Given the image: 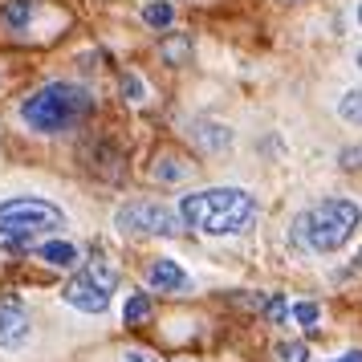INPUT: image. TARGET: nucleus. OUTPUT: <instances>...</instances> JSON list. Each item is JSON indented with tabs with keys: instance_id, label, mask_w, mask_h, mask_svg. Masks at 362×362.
<instances>
[{
	"instance_id": "obj_9",
	"label": "nucleus",
	"mask_w": 362,
	"mask_h": 362,
	"mask_svg": "<svg viewBox=\"0 0 362 362\" xmlns=\"http://www.w3.org/2000/svg\"><path fill=\"white\" fill-rule=\"evenodd\" d=\"M37 8H41V0H8V4L0 8V29H4V33H25Z\"/></svg>"
},
{
	"instance_id": "obj_18",
	"label": "nucleus",
	"mask_w": 362,
	"mask_h": 362,
	"mask_svg": "<svg viewBox=\"0 0 362 362\" xmlns=\"http://www.w3.org/2000/svg\"><path fill=\"white\" fill-rule=\"evenodd\" d=\"M122 98L134 102V106H139V102H147V82H143V78H134V74H122Z\"/></svg>"
},
{
	"instance_id": "obj_11",
	"label": "nucleus",
	"mask_w": 362,
	"mask_h": 362,
	"mask_svg": "<svg viewBox=\"0 0 362 362\" xmlns=\"http://www.w3.org/2000/svg\"><path fill=\"white\" fill-rule=\"evenodd\" d=\"M37 257L53 269H74L78 264V248L69 245V240H45V245H37Z\"/></svg>"
},
{
	"instance_id": "obj_3",
	"label": "nucleus",
	"mask_w": 362,
	"mask_h": 362,
	"mask_svg": "<svg viewBox=\"0 0 362 362\" xmlns=\"http://www.w3.org/2000/svg\"><path fill=\"white\" fill-rule=\"evenodd\" d=\"M90 110H94V98L82 86H69V82H49L21 102V118L37 134H62L69 127H78Z\"/></svg>"
},
{
	"instance_id": "obj_2",
	"label": "nucleus",
	"mask_w": 362,
	"mask_h": 362,
	"mask_svg": "<svg viewBox=\"0 0 362 362\" xmlns=\"http://www.w3.org/2000/svg\"><path fill=\"white\" fill-rule=\"evenodd\" d=\"M362 224V208L354 199H322L313 204L310 212L297 216L293 224V245L310 248V252H338V248L358 232Z\"/></svg>"
},
{
	"instance_id": "obj_15",
	"label": "nucleus",
	"mask_w": 362,
	"mask_h": 362,
	"mask_svg": "<svg viewBox=\"0 0 362 362\" xmlns=\"http://www.w3.org/2000/svg\"><path fill=\"white\" fill-rule=\"evenodd\" d=\"M273 362H310V346L305 342H277L273 346Z\"/></svg>"
},
{
	"instance_id": "obj_14",
	"label": "nucleus",
	"mask_w": 362,
	"mask_h": 362,
	"mask_svg": "<svg viewBox=\"0 0 362 362\" xmlns=\"http://www.w3.org/2000/svg\"><path fill=\"white\" fill-rule=\"evenodd\" d=\"M151 317V301L143 293H134V297H127V305H122V322L127 326H143Z\"/></svg>"
},
{
	"instance_id": "obj_10",
	"label": "nucleus",
	"mask_w": 362,
	"mask_h": 362,
	"mask_svg": "<svg viewBox=\"0 0 362 362\" xmlns=\"http://www.w3.org/2000/svg\"><path fill=\"white\" fill-rule=\"evenodd\" d=\"M192 139H196V147L208 151V155H220V151L232 147V131L220 127V122H196V127H192Z\"/></svg>"
},
{
	"instance_id": "obj_17",
	"label": "nucleus",
	"mask_w": 362,
	"mask_h": 362,
	"mask_svg": "<svg viewBox=\"0 0 362 362\" xmlns=\"http://www.w3.org/2000/svg\"><path fill=\"white\" fill-rule=\"evenodd\" d=\"M338 115L346 118V122H354V127H362V90H350L342 102H338Z\"/></svg>"
},
{
	"instance_id": "obj_21",
	"label": "nucleus",
	"mask_w": 362,
	"mask_h": 362,
	"mask_svg": "<svg viewBox=\"0 0 362 362\" xmlns=\"http://www.w3.org/2000/svg\"><path fill=\"white\" fill-rule=\"evenodd\" d=\"M122 362H159L155 354H147V350H127L122 354Z\"/></svg>"
},
{
	"instance_id": "obj_7",
	"label": "nucleus",
	"mask_w": 362,
	"mask_h": 362,
	"mask_svg": "<svg viewBox=\"0 0 362 362\" xmlns=\"http://www.w3.org/2000/svg\"><path fill=\"white\" fill-rule=\"evenodd\" d=\"M29 338V310L21 305V297H0V346L17 350Z\"/></svg>"
},
{
	"instance_id": "obj_20",
	"label": "nucleus",
	"mask_w": 362,
	"mask_h": 362,
	"mask_svg": "<svg viewBox=\"0 0 362 362\" xmlns=\"http://www.w3.org/2000/svg\"><path fill=\"white\" fill-rule=\"evenodd\" d=\"M264 313H269V322H285V317H289V305H285V297H273V301L264 305Z\"/></svg>"
},
{
	"instance_id": "obj_8",
	"label": "nucleus",
	"mask_w": 362,
	"mask_h": 362,
	"mask_svg": "<svg viewBox=\"0 0 362 362\" xmlns=\"http://www.w3.org/2000/svg\"><path fill=\"white\" fill-rule=\"evenodd\" d=\"M147 285H151V289H159V293H187V289H192V277H187L171 257H163V261L151 264Z\"/></svg>"
},
{
	"instance_id": "obj_22",
	"label": "nucleus",
	"mask_w": 362,
	"mask_h": 362,
	"mask_svg": "<svg viewBox=\"0 0 362 362\" xmlns=\"http://www.w3.org/2000/svg\"><path fill=\"white\" fill-rule=\"evenodd\" d=\"M334 362H362V350H350V354H342V358H334Z\"/></svg>"
},
{
	"instance_id": "obj_24",
	"label": "nucleus",
	"mask_w": 362,
	"mask_h": 362,
	"mask_svg": "<svg viewBox=\"0 0 362 362\" xmlns=\"http://www.w3.org/2000/svg\"><path fill=\"white\" fill-rule=\"evenodd\" d=\"M358 69H362V49H358Z\"/></svg>"
},
{
	"instance_id": "obj_1",
	"label": "nucleus",
	"mask_w": 362,
	"mask_h": 362,
	"mask_svg": "<svg viewBox=\"0 0 362 362\" xmlns=\"http://www.w3.org/2000/svg\"><path fill=\"white\" fill-rule=\"evenodd\" d=\"M252 220H257V199L245 187H208L180 199V224L204 236H236L252 228Z\"/></svg>"
},
{
	"instance_id": "obj_4",
	"label": "nucleus",
	"mask_w": 362,
	"mask_h": 362,
	"mask_svg": "<svg viewBox=\"0 0 362 362\" xmlns=\"http://www.w3.org/2000/svg\"><path fill=\"white\" fill-rule=\"evenodd\" d=\"M66 228V212L37 196H17L0 204V236L4 240H37Z\"/></svg>"
},
{
	"instance_id": "obj_5",
	"label": "nucleus",
	"mask_w": 362,
	"mask_h": 362,
	"mask_svg": "<svg viewBox=\"0 0 362 362\" xmlns=\"http://www.w3.org/2000/svg\"><path fill=\"white\" fill-rule=\"evenodd\" d=\"M115 289H118L115 264L102 261V257H94V261H86L82 269H78V277L62 289V297H66L74 310H82V313H102L106 305H110Z\"/></svg>"
},
{
	"instance_id": "obj_6",
	"label": "nucleus",
	"mask_w": 362,
	"mask_h": 362,
	"mask_svg": "<svg viewBox=\"0 0 362 362\" xmlns=\"http://www.w3.org/2000/svg\"><path fill=\"white\" fill-rule=\"evenodd\" d=\"M115 224L122 236H175L180 232V216L155 204V199H134V204H122L115 216Z\"/></svg>"
},
{
	"instance_id": "obj_16",
	"label": "nucleus",
	"mask_w": 362,
	"mask_h": 362,
	"mask_svg": "<svg viewBox=\"0 0 362 362\" xmlns=\"http://www.w3.org/2000/svg\"><path fill=\"white\" fill-rule=\"evenodd\" d=\"M289 317H293L301 329H317V317H322V310H317V301H297L293 310H289Z\"/></svg>"
},
{
	"instance_id": "obj_23",
	"label": "nucleus",
	"mask_w": 362,
	"mask_h": 362,
	"mask_svg": "<svg viewBox=\"0 0 362 362\" xmlns=\"http://www.w3.org/2000/svg\"><path fill=\"white\" fill-rule=\"evenodd\" d=\"M358 25H362V4H358Z\"/></svg>"
},
{
	"instance_id": "obj_12",
	"label": "nucleus",
	"mask_w": 362,
	"mask_h": 362,
	"mask_svg": "<svg viewBox=\"0 0 362 362\" xmlns=\"http://www.w3.org/2000/svg\"><path fill=\"white\" fill-rule=\"evenodd\" d=\"M143 21H147L151 29H171V25H175V8H171L167 0H155V4L143 8Z\"/></svg>"
},
{
	"instance_id": "obj_13",
	"label": "nucleus",
	"mask_w": 362,
	"mask_h": 362,
	"mask_svg": "<svg viewBox=\"0 0 362 362\" xmlns=\"http://www.w3.org/2000/svg\"><path fill=\"white\" fill-rule=\"evenodd\" d=\"M155 180H159V183L192 180V163H171V155H163V163H155Z\"/></svg>"
},
{
	"instance_id": "obj_19",
	"label": "nucleus",
	"mask_w": 362,
	"mask_h": 362,
	"mask_svg": "<svg viewBox=\"0 0 362 362\" xmlns=\"http://www.w3.org/2000/svg\"><path fill=\"white\" fill-rule=\"evenodd\" d=\"M187 53H192V45H187V41H163V57L171 62V66H175V57L183 62Z\"/></svg>"
}]
</instances>
